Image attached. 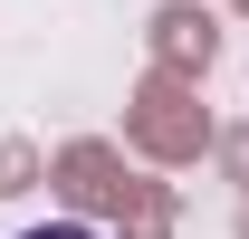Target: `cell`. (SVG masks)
Returning a JSON list of instances; mask_svg holds the SVG:
<instances>
[{
    "label": "cell",
    "mask_w": 249,
    "mask_h": 239,
    "mask_svg": "<svg viewBox=\"0 0 249 239\" xmlns=\"http://www.w3.org/2000/svg\"><path fill=\"white\" fill-rule=\"evenodd\" d=\"M134 144L163 153V163H192V153L211 144V115H192V96H182V77H173V67L134 96Z\"/></svg>",
    "instance_id": "obj_1"
},
{
    "label": "cell",
    "mask_w": 249,
    "mask_h": 239,
    "mask_svg": "<svg viewBox=\"0 0 249 239\" xmlns=\"http://www.w3.org/2000/svg\"><path fill=\"white\" fill-rule=\"evenodd\" d=\"M58 191H67L77 210H124V201H134V182H124V163H115L106 144H67V153H58Z\"/></svg>",
    "instance_id": "obj_2"
},
{
    "label": "cell",
    "mask_w": 249,
    "mask_h": 239,
    "mask_svg": "<svg viewBox=\"0 0 249 239\" xmlns=\"http://www.w3.org/2000/svg\"><path fill=\"white\" fill-rule=\"evenodd\" d=\"M154 58L173 67V77L211 67V58H220V29H211V10H192V0H163V10H154Z\"/></svg>",
    "instance_id": "obj_3"
},
{
    "label": "cell",
    "mask_w": 249,
    "mask_h": 239,
    "mask_svg": "<svg viewBox=\"0 0 249 239\" xmlns=\"http://www.w3.org/2000/svg\"><path fill=\"white\" fill-rule=\"evenodd\" d=\"M29 172H38V144H0V201L29 191Z\"/></svg>",
    "instance_id": "obj_4"
},
{
    "label": "cell",
    "mask_w": 249,
    "mask_h": 239,
    "mask_svg": "<svg viewBox=\"0 0 249 239\" xmlns=\"http://www.w3.org/2000/svg\"><path fill=\"white\" fill-rule=\"evenodd\" d=\"M220 163H230V172L249 182V134H220Z\"/></svg>",
    "instance_id": "obj_5"
},
{
    "label": "cell",
    "mask_w": 249,
    "mask_h": 239,
    "mask_svg": "<svg viewBox=\"0 0 249 239\" xmlns=\"http://www.w3.org/2000/svg\"><path fill=\"white\" fill-rule=\"evenodd\" d=\"M19 239H96L87 220H48V230H19Z\"/></svg>",
    "instance_id": "obj_6"
},
{
    "label": "cell",
    "mask_w": 249,
    "mask_h": 239,
    "mask_svg": "<svg viewBox=\"0 0 249 239\" xmlns=\"http://www.w3.org/2000/svg\"><path fill=\"white\" fill-rule=\"evenodd\" d=\"M240 239H249V201H240Z\"/></svg>",
    "instance_id": "obj_7"
},
{
    "label": "cell",
    "mask_w": 249,
    "mask_h": 239,
    "mask_svg": "<svg viewBox=\"0 0 249 239\" xmlns=\"http://www.w3.org/2000/svg\"><path fill=\"white\" fill-rule=\"evenodd\" d=\"M240 10H249V0H240Z\"/></svg>",
    "instance_id": "obj_8"
}]
</instances>
